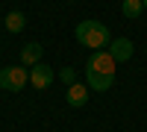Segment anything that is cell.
<instances>
[{"mask_svg": "<svg viewBox=\"0 0 147 132\" xmlns=\"http://www.w3.org/2000/svg\"><path fill=\"white\" fill-rule=\"evenodd\" d=\"M74 35H77V41L85 44V47H91V50H106L109 41H112V32H109L106 23L100 21H80L77 23V29H74Z\"/></svg>", "mask_w": 147, "mask_h": 132, "instance_id": "obj_1", "label": "cell"}, {"mask_svg": "<svg viewBox=\"0 0 147 132\" xmlns=\"http://www.w3.org/2000/svg\"><path fill=\"white\" fill-rule=\"evenodd\" d=\"M27 82H30L27 65H6V68H0V88H3V91H12V94L24 91Z\"/></svg>", "mask_w": 147, "mask_h": 132, "instance_id": "obj_2", "label": "cell"}, {"mask_svg": "<svg viewBox=\"0 0 147 132\" xmlns=\"http://www.w3.org/2000/svg\"><path fill=\"white\" fill-rule=\"evenodd\" d=\"M115 59L109 50H94L91 59H88V65H85V70H97V74H106V76H115Z\"/></svg>", "mask_w": 147, "mask_h": 132, "instance_id": "obj_3", "label": "cell"}, {"mask_svg": "<svg viewBox=\"0 0 147 132\" xmlns=\"http://www.w3.org/2000/svg\"><path fill=\"white\" fill-rule=\"evenodd\" d=\"M30 85H32L35 91L50 88V85H53V68H50V65H44V62L32 65V68H30Z\"/></svg>", "mask_w": 147, "mask_h": 132, "instance_id": "obj_4", "label": "cell"}, {"mask_svg": "<svg viewBox=\"0 0 147 132\" xmlns=\"http://www.w3.org/2000/svg\"><path fill=\"white\" fill-rule=\"evenodd\" d=\"M106 50L112 53L115 62H127V59H132V50H136V47H132L129 38H124V35H121V38H112V41H109Z\"/></svg>", "mask_w": 147, "mask_h": 132, "instance_id": "obj_5", "label": "cell"}, {"mask_svg": "<svg viewBox=\"0 0 147 132\" xmlns=\"http://www.w3.org/2000/svg\"><path fill=\"white\" fill-rule=\"evenodd\" d=\"M88 85H82V82H74V85H68L65 88V100H68V106H74V109H82L85 103H88Z\"/></svg>", "mask_w": 147, "mask_h": 132, "instance_id": "obj_6", "label": "cell"}, {"mask_svg": "<svg viewBox=\"0 0 147 132\" xmlns=\"http://www.w3.org/2000/svg\"><path fill=\"white\" fill-rule=\"evenodd\" d=\"M41 56H44V47H41L38 41H30V44H24V47H21V65H27V68L38 65V62H41Z\"/></svg>", "mask_w": 147, "mask_h": 132, "instance_id": "obj_7", "label": "cell"}, {"mask_svg": "<svg viewBox=\"0 0 147 132\" xmlns=\"http://www.w3.org/2000/svg\"><path fill=\"white\" fill-rule=\"evenodd\" d=\"M85 85L91 91H109L115 85V76H106V74H97V70H85Z\"/></svg>", "mask_w": 147, "mask_h": 132, "instance_id": "obj_8", "label": "cell"}, {"mask_svg": "<svg viewBox=\"0 0 147 132\" xmlns=\"http://www.w3.org/2000/svg\"><path fill=\"white\" fill-rule=\"evenodd\" d=\"M3 27H6V32H12V35H18L24 27H27V15H24V12H9L6 15V21H3Z\"/></svg>", "mask_w": 147, "mask_h": 132, "instance_id": "obj_9", "label": "cell"}, {"mask_svg": "<svg viewBox=\"0 0 147 132\" xmlns=\"http://www.w3.org/2000/svg\"><path fill=\"white\" fill-rule=\"evenodd\" d=\"M121 12H124V18L136 21V18H141L144 3H141V0H124V3H121Z\"/></svg>", "mask_w": 147, "mask_h": 132, "instance_id": "obj_10", "label": "cell"}, {"mask_svg": "<svg viewBox=\"0 0 147 132\" xmlns=\"http://www.w3.org/2000/svg\"><path fill=\"white\" fill-rule=\"evenodd\" d=\"M59 79H62L65 85H74V82H77V70L74 68H62L59 70Z\"/></svg>", "mask_w": 147, "mask_h": 132, "instance_id": "obj_11", "label": "cell"}, {"mask_svg": "<svg viewBox=\"0 0 147 132\" xmlns=\"http://www.w3.org/2000/svg\"><path fill=\"white\" fill-rule=\"evenodd\" d=\"M141 3H144V9H147V0H141Z\"/></svg>", "mask_w": 147, "mask_h": 132, "instance_id": "obj_12", "label": "cell"}, {"mask_svg": "<svg viewBox=\"0 0 147 132\" xmlns=\"http://www.w3.org/2000/svg\"><path fill=\"white\" fill-rule=\"evenodd\" d=\"M71 3H77V0H71Z\"/></svg>", "mask_w": 147, "mask_h": 132, "instance_id": "obj_13", "label": "cell"}]
</instances>
